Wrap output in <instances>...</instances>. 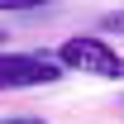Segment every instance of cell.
<instances>
[{
  "label": "cell",
  "mask_w": 124,
  "mask_h": 124,
  "mask_svg": "<svg viewBox=\"0 0 124 124\" xmlns=\"http://www.w3.org/2000/svg\"><path fill=\"white\" fill-rule=\"evenodd\" d=\"M5 124H43V119H5Z\"/></svg>",
  "instance_id": "obj_5"
},
{
  "label": "cell",
  "mask_w": 124,
  "mask_h": 124,
  "mask_svg": "<svg viewBox=\"0 0 124 124\" xmlns=\"http://www.w3.org/2000/svg\"><path fill=\"white\" fill-rule=\"evenodd\" d=\"M67 67L48 53H0V91H29V86H53Z\"/></svg>",
  "instance_id": "obj_2"
},
{
  "label": "cell",
  "mask_w": 124,
  "mask_h": 124,
  "mask_svg": "<svg viewBox=\"0 0 124 124\" xmlns=\"http://www.w3.org/2000/svg\"><path fill=\"white\" fill-rule=\"evenodd\" d=\"M57 62L72 67V72H86V77H100V81H124V53L105 43V38H91V33H77L57 48Z\"/></svg>",
  "instance_id": "obj_1"
},
{
  "label": "cell",
  "mask_w": 124,
  "mask_h": 124,
  "mask_svg": "<svg viewBox=\"0 0 124 124\" xmlns=\"http://www.w3.org/2000/svg\"><path fill=\"white\" fill-rule=\"evenodd\" d=\"M38 5H57V0H0V10H38Z\"/></svg>",
  "instance_id": "obj_3"
},
{
  "label": "cell",
  "mask_w": 124,
  "mask_h": 124,
  "mask_svg": "<svg viewBox=\"0 0 124 124\" xmlns=\"http://www.w3.org/2000/svg\"><path fill=\"white\" fill-rule=\"evenodd\" d=\"M105 29H119V33H124V10H119V15H110V19H105Z\"/></svg>",
  "instance_id": "obj_4"
}]
</instances>
